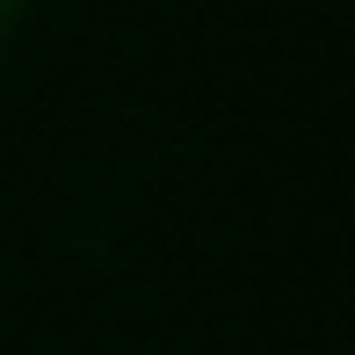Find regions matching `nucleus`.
I'll use <instances>...</instances> for the list:
<instances>
[{
	"label": "nucleus",
	"instance_id": "nucleus-1",
	"mask_svg": "<svg viewBox=\"0 0 355 355\" xmlns=\"http://www.w3.org/2000/svg\"><path fill=\"white\" fill-rule=\"evenodd\" d=\"M22 22V0H0V44H8V29Z\"/></svg>",
	"mask_w": 355,
	"mask_h": 355
}]
</instances>
